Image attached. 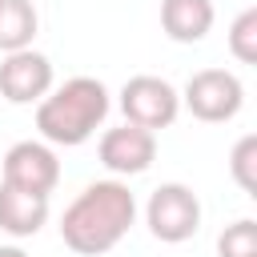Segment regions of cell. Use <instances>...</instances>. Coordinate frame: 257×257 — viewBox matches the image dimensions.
Returning a JSON list of instances; mask_svg holds the SVG:
<instances>
[{"mask_svg":"<svg viewBox=\"0 0 257 257\" xmlns=\"http://www.w3.org/2000/svg\"><path fill=\"white\" fill-rule=\"evenodd\" d=\"M48 88H52V60L44 52H36L32 44L16 48V52H4V60H0V96L4 100L32 104Z\"/></svg>","mask_w":257,"mask_h":257,"instance_id":"cell-6","label":"cell"},{"mask_svg":"<svg viewBox=\"0 0 257 257\" xmlns=\"http://www.w3.org/2000/svg\"><path fill=\"white\" fill-rule=\"evenodd\" d=\"M36 4L32 0H0V52L28 48L36 36Z\"/></svg>","mask_w":257,"mask_h":257,"instance_id":"cell-11","label":"cell"},{"mask_svg":"<svg viewBox=\"0 0 257 257\" xmlns=\"http://www.w3.org/2000/svg\"><path fill=\"white\" fill-rule=\"evenodd\" d=\"M229 173H233V181H237L249 197H257V137H253V133L233 145V153H229Z\"/></svg>","mask_w":257,"mask_h":257,"instance_id":"cell-12","label":"cell"},{"mask_svg":"<svg viewBox=\"0 0 257 257\" xmlns=\"http://www.w3.org/2000/svg\"><path fill=\"white\" fill-rule=\"evenodd\" d=\"M120 112H124L128 124H141V128L157 133V128H169V124L177 120V112H181V92H177L169 80L149 76V72H145V76H128L124 88H120Z\"/></svg>","mask_w":257,"mask_h":257,"instance_id":"cell-5","label":"cell"},{"mask_svg":"<svg viewBox=\"0 0 257 257\" xmlns=\"http://www.w3.org/2000/svg\"><path fill=\"white\" fill-rule=\"evenodd\" d=\"M217 253L221 257H257V221L241 217V221L225 225V233L217 237Z\"/></svg>","mask_w":257,"mask_h":257,"instance_id":"cell-14","label":"cell"},{"mask_svg":"<svg viewBox=\"0 0 257 257\" xmlns=\"http://www.w3.org/2000/svg\"><path fill=\"white\" fill-rule=\"evenodd\" d=\"M0 257H28L20 245H0Z\"/></svg>","mask_w":257,"mask_h":257,"instance_id":"cell-15","label":"cell"},{"mask_svg":"<svg viewBox=\"0 0 257 257\" xmlns=\"http://www.w3.org/2000/svg\"><path fill=\"white\" fill-rule=\"evenodd\" d=\"M229 52L241 64H257V8H245L229 24Z\"/></svg>","mask_w":257,"mask_h":257,"instance_id":"cell-13","label":"cell"},{"mask_svg":"<svg viewBox=\"0 0 257 257\" xmlns=\"http://www.w3.org/2000/svg\"><path fill=\"white\" fill-rule=\"evenodd\" d=\"M108 116V88L96 76H72L36 100V128L48 145H84Z\"/></svg>","mask_w":257,"mask_h":257,"instance_id":"cell-2","label":"cell"},{"mask_svg":"<svg viewBox=\"0 0 257 257\" xmlns=\"http://www.w3.org/2000/svg\"><path fill=\"white\" fill-rule=\"evenodd\" d=\"M145 225L157 241L165 245H181L201 229V201L189 185L169 181L161 189H153L149 205H145Z\"/></svg>","mask_w":257,"mask_h":257,"instance_id":"cell-3","label":"cell"},{"mask_svg":"<svg viewBox=\"0 0 257 257\" xmlns=\"http://www.w3.org/2000/svg\"><path fill=\"white\" fill-rule=\"evenodd\" d=\"M213 0H161V28L177 44H197L213 28Z\"/></svg>","mask_w":257,"mask_h":257,"instance_id":"cell-10","label":"cell"},{"mask_svg":"<svg viewBox=\"0 0 257 257\" xmlns=\"http://www.w3.org/2000/svg\"><path fill=\"white\" fill-rule=\"evenodd\" d=\"M181 100H185V108H189L197 120L221 124V120H233V116L241 112V104H245V84H241L233 72H225V68H201V72L189 76Z\"/></svg>","mask_w":257,"mask_h":257,"instance_id":"cell-4","label":"cell"},{"mask_svg":"<svg viewBox=\"0 0 257 257\" xmlns=\"http://www.w3.org/2000/svg\"><path fill=\"white\" fill-rule=\"evenodd\" d=\"M96 153H100V165L108 169V173H116V177H137V173H145L149 165H153V157H157V137L149 133V128H141V124H120V128H108L104 137H100V145H96Z\"/></svg>","mask_w":257,"mask_h":257,"instance_id":"cell-8","label":"cell"},{"mask_svg":"<svg viewBox=\"0 0 257 257\" xmlns=\"http://www.w3.org/2000/svg\"><path fill=\"white\" fill-rule=\"evenodd\" d=\"M4 185L28 189V193H52L60 181V161L48 145L40 141H16L4 153Z\"/></svg>","mask_w":257,"mask_h":257,"instance_id":"cell-7","label":"cell"},{"mask_svg":"<svg viewBox=\"0 0 257 257\" xmlns=\"http://www.w3.org/2000/svg\"><path fill=\"white\" fill-rule=\"evenodd\" d=\"M48 221V193H28L0 181V229L8 237H36Z\"/></svg>","mask_w":257,"mask_h":257,"instance_id":"cell-9","label":"cell"},{"mask_svg":"<svg viewBox=\"0 0 257 257\" xmlns=\"http://www.w3.org/2000/svg\"><path fill=\"white\" fill-rule=\"evenodd\" d=\"M137 221V197L124 181H92L60 217V241L80 257L108 253Z\"/></svg>","mask_w":257,"mask_h":257,"instance_id":"cell-1","label":"cell"}]
</instances>
